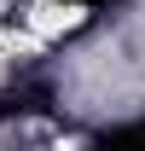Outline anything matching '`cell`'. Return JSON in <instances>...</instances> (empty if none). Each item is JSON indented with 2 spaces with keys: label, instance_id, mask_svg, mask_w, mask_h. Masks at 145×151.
<instances>
[{
  "label": "cell",
  "instance_id": "1",
  "mask_svg": "<svg viewBox=\"0 0 145 151\" xmlns=\"http://www.w3.org/2000/svg\"><path fill=\"white\" fill-rule=\"evenodd\" d=\"M93 151H145V122H122L93 139Z\"/></svg>",
  "mask_w": 145,
  "mask_h": 151
},
{
  "label": "cell",
  "instance_id": "2",
  "mask_svg": "<svg viewBox=\"0 0 145 151\" xmlns=\"http://www.w3.org/2000/svg\"><path fill=\"white\" fill-rule=\"evenodd\" d=\"M75 6H93V12H110L116 0H75Z\"/></svg>",
  "mask_w": 145,
  "mask_h": 151
}]
</instances>
